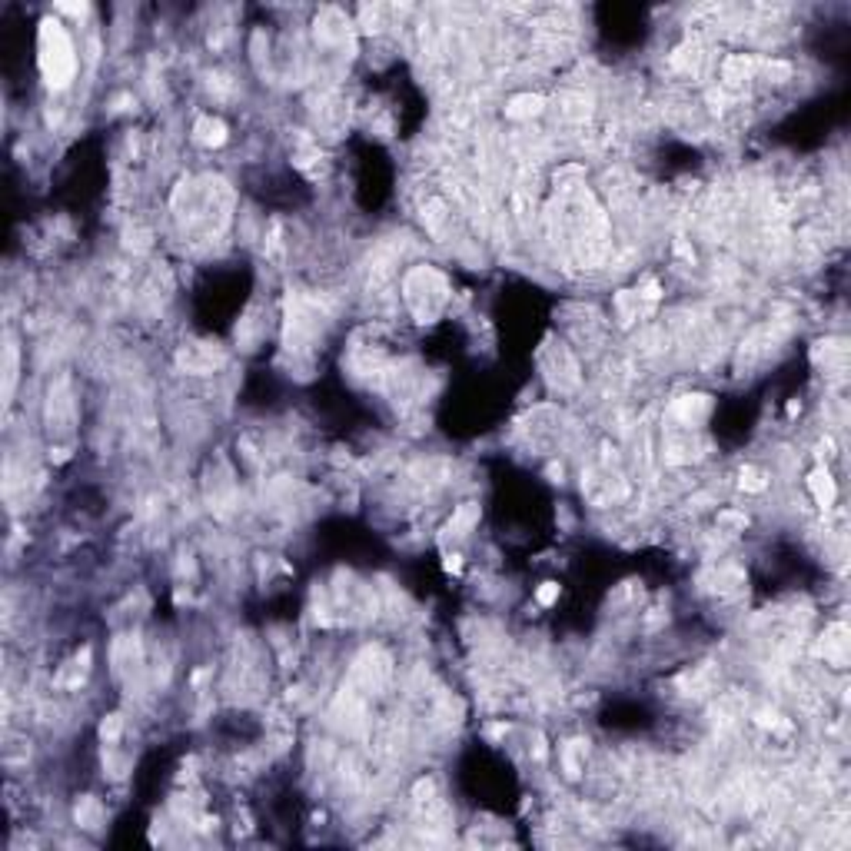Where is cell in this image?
<instances>
[{"label":"cell","instance_id":"obj_1","mask_svg":"<svg viewBox=\"0 0 851 851\" xmlns=\"http://www.w3.org/2000/svg\"><path fill=\"white\" fill-rule=\"evenodd\" d=\"M40 70H44V80L54 90L67 87V84L74 80V70H76L74 44H70V37H67L64 23L54 21V17H47V21L40 23Z\"/></svg>","mask_w":851,"mask_h":851},{"label":"cell","instance_id":"obj_2","mask_svg":"<svg viewBox=\"0 0 851 851\" xmlns=\"http://www.w3.org/2000/svg\"><path fill=\"white\" fill-rule=\"evenodd\" d=\"M712 413V399L709 396H682L672 406V416H678L685 426H699L702 419H709Z\"/></svg>","mask_w":851,"mask_h":851},{"label":"cell","instance_id":"obj_3","mask_svg":"<svg viewBox=\"0 0 851 851\" xmlns=\"http://www.w3.org/2000/svg\"><path fill=\"white\" fill-rule=\"evenodd\" d=\"M223 362V356L213 350H207L203 343H197V346H186L183 353H180V366H183L186 372H213V366H219Z\"/></svg>","mask_w":851,"mask_h":851},{"label":"cell","instance_id":"obj_4","mask_svg":"<svg viewBox=\"0 0 851 851\" xmlns=\"http://www.w3.org/2000/svg\"><path fill=\"white\" fill-rule=\"evenodd\" d=\"M808 486H811V496H815V502H818L821 509H828L831 502H835V496H838V489H835V479H831L825 469L811 472V476H808Z\"/></svg>","mask_w":851,"mask_h":851},{"label":"cell","instance_id":"obj_5","mask_svg":"<svg viewBox=\"0 0 851 851\" xmlns=\"http://www.w3.org/2000/svg\"><path fill=\"white\" fill-rule=\"evenodd\" d=\"M197 140L207 143V147H219L227 140V123L217 120V117H200L197 120Z\"/></svg>","mask_w":851,"mask_h":851},{"label":"cell","instance_id":"obj_6","mask_svg":"<svg viewBox=\"0 0 851 851\" xmlns=\"http://www.w3.org/2000/svg\"><path fill=\"white\" fill-rule=\"evenodd\" d=\"M76 821H80L84 828H97L100 821H103V808H100L97 798H80V805H76Z\"/></svg>","mask_w":851,"mask_h":851},{"label":"cell","instance_id":"obj_7","mask_svg":"<svg viewBox=\"0 0 851 851\" xmlns=\"http://www.w3.org/2000/svg\"><path fill=\"white\" fill-rule=\"evenodd\" d=\"M845 645H848L845 642V625H835L828 632V639H825V655H828L838 668L845 666Z\"/></svg>","mask_w":851,"mask_h":851},{"label":"cell","instance_id":"obj_8","mask_svg":"<svg viewBox=\"0 0 851 851\" xmlns=\"http://www.w3.org/2000/svg\"><path fill=\"white\" fill-rule=\"evenodd\" d=\"M542 110V97H532V93H525V97H515L509 107H506V113L513 117V120H522V117H532V113H539Z\"/></svg>","mask_w":851,"mask_h":851},{"label":"cell","instance_id":"obj_9","mask_svg":"<svg viewBox=\"0 0 851 851\" xmlns=\"http://www.w3.org/2000/svg\"><path fill=\"white\" fill-rule=\"evenodd\" d=\"M752 70H755V60H748V57H729V60H725V80H729V84L745 80Z\"/></svg>","mask_w":851,"mask_h":851},{"label":"cell","instance_id":"obj_10","mask_svg":"<svg viewBox=\"0 0 851 851\" xmlns=\"http://www.w3.org/2000/svg\"><path fill=\"white\" fill-rule=\"evenodd\" d=\"M738 482H742L745 492H765V486H768V479H765L762 469H755V466H745L742 472H738Z\"/></svg>","mask_w":851,"mask_h":851},{"label":"cell","instance_id":"obj_11","mask_svg":"<svg viewBox=\"0 0 851 851\" xmlns=\"http://www.w3.org/2000/svg\"><path fill=\"white\" fill-rule=\"evenodd\" d=\"M120 729H123V719L120 715H110V719H103V725H100V738H103V742H117V738H120Z\"/></svg>","mask_w":851,"mask_h":851},{"label":"cell","instance_id":"obj_12","mask_svg":"<svg viewBox=\"0 0 851 851\" xmlns=\"http://www.w3.org/2000/svg\"><path fill=\"white\" fill-rule=\"evenodd\" d=\"M719 525H725L729 532H738V529H745V525H748V519H745V513H721L719 515Z\"/></svg>","mask_w":851,"mask_h":851},{"label":"cell","instance_id":"obj_13","mask_svg":"<svg viewBox=\"0 0 851 851\" xmlns=\"http://www.w3.org/2000/svg\"><path fill=\"white\" fill-rule=\"evenodd\" d=\"M476 519H479V509H476V506H462L459 515L452 519V529H466V525H472Z\"/></svg>","mask_w":851,"mask_h":851},{"label":"cell","instance_id":"obj_14","mask_svg":"<svg viewBox=\"0 0 851 851\" xmlns=\"http://www.w3.org/2000/svg\"><path fill=\"white\" fill-rule=\"evenodd\" d=\"M535 599H539V605H552V602L559 599V586L556 582H546L542 589L535 592Z\"/></svg>","mask_w":851,"mask_h":851},{"label":"cell","instance_id":"obj_15","mask_svg":"<svg viewBox=\"0 0 851 851\" xmlns=\"http://www.w3.org/2000/svg\"><path fill=\"white\" fill-rule=\"evenodd\" d=\"M765 70H768V76H775V80H785V76L792 74V67H788V64H778V60H775V64H768Z\"/></svg>","mask_w":851,"mask_h":851},{"label":"cell","instance_id":"obj_16","mask_svg":"<svg viewBox=\"0 0 851 851\" xmlns=\"http://www.w3.org/2000/svg\"><path fill=\"white\" fill-rule=\"evenodd\" d=\"M413 795L419 798V801H426V798L433 795V782H429V778H423V782H416V788H413Z\"/></svg>","mask_w":851,"mask_h":851},{"label":"cell","instance_id":"obj_17","mask_svg":"<svg viewBox=\"0 0 851 851\" xmlns=\"http://www.w3.org/2000/svg\"><path fill=\"white\" fill-rule=\"evenodd\" d=\"M446 569H449V572H459V556H449L446 559Z\"/></svg>","mask_w":851,"mask_h":851}]
</instances>
